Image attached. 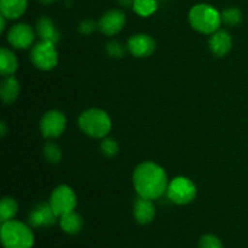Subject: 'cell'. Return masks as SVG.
<instances>
[{"instance_id": "6da1fadb", "label": "cell", "mask_w": 248, "mask_h": 248, "mask_svg": "<svg viewBox=\"0 0 248 248\" xmlns=\"http://www.w3.org/2000/svg\"><path fill=\"white\" fill-rule=\"evenodd\" d=\"M132 182L140 198L153 201L160 199L166 193L170 183L165 170L152 161L142 162L136 167Z\"/></svg>"}, {"instance_id": "7a4b0ae2", "label": "cell", "mask_w": 248, "mask_h": 248, "mask_svg": "<svg viewBox=\"0 0 248 248\" xmlns=\"http://www.w3.org/2000/svg\"><path fill=\"white\" fill-rule=\"evenodd\" d=\"M189 23L199 33L211 35L220 29L222 16L212 5L201 2L194 5L189 11Z\"/></svg>"}, {"instance_id": "3957f363", "label": "cell", "mask_w": 248, "mask_h": 248, "mask_svg": "<svg viewBox=\"0 0 248 248\" xmlns=\"http://www.w3.org/2000/svg\"><path fill=\"white\" fill-rule=\"evenodd\" d=\"M79 127L85 135L92 138H106L111 130V120L107 111L102 109H86L78 119Z\"/></svg>"}, {"instance_id": "277c9868", "label": "cell", "mask_w": 248, "mask_h": 248, "mask_svg": "<svg viewBox=\"0 0 248 248\" xmlns=\"http://www.w3.org/2000/svg\"><path fill=\"white\" fill-rule=\"evenodd\" d=\"M1 242L4 248H31L34 236L31 228L18 220H7L1 223Z\"/></svg>"}, {"instance_id": "5b68a950", "label": "cell", "mask_w": 248, "mask_h": 248, "mask_svg": "<svg viewBox=\"0 0 248 248\" xmlns=\"http://www.w3.org/2000/svg\"><path fill=\"white\" fill-rule=\"evenodd\" d=\"M166 195L176 205H188L195 199L196 186L186 177H177L169 183Z\"/></svg>"}, {"instance_id": "8992f818", "label": "cell", "mask_w": 248, "mask_h": 248, "mask_svg": "<svg viewBox=\"0 0 248 248\" xmlns=\"http://www.w3.org/2000/svg\"><path fill=\"white\" fill-rule=\"evenodd\" d=\"M31 61L40 70L53 69L58 63V53L56 50V45L50 41H39L31 47Z\"/></svg>"}, {"instance_id": "52a82bcc", "label": "cell", "mask_w": 248, "mask_h": 248, "mask_svg": "<svg viewBox=\"0 0 248 248\" xmlns=\"http://www.w3.org/2000/svg\"><path fill=\"white\" fill-rule=\"evenodd\" d=\"M57 217L73 212L77 207V195L68 186H60L53 189L48 201Z\"/></svg>"}, {"instance_id": "ba28073f", "label": "cell", "mask_w": 248, "mask_h": 248, "mask_svg": "<svg viewBox=\"0 0 248 248\" xmlns=\"http://www.w3.org/2000/svg\"><path fill=\"white\" fill-rule=\"evenodd\" d=\"M67 126V119L60 110H48L40 120V132L47 140H55L62 136Z\"/></svg>"}, {"instance_id": "9c48e42d", "label": "cell", "mask_w": 248, "mask_h": 248, "mask_svg": "<svg viewBox=\"0 0 248 248\" xmlns=\"http://www.w3.org/2000/svg\"><path fill=\"white\" fill-rule=\"evenodd\" d=\"M35 33L33 28L26 23H17L10 28L7 33V43L15 48L26 50L33 44Z\"/></svg>"}, {"instance_id": "30bf717a", "label": "cell", "mask_w": 248, "mask_h": 248, "mask_svg": "<svg viewBox=\"0 0 248 248\" xmlns=\"http://www.w3.org/2000/svg\"><path fill=\"white\" fill-rule=\"evenodd\" d=\"M126 23V16L121 10H109L98 21V29L104 35L113 36L121 31Z\"/></svg>"}, {"instance_id": "8fae6325", "label": "cell", "mask_w": 248, "mask_h": 248, "mask_svg": "<svg viewBox=\"0 0 248 248\" xmlns=\"http://www.w3.org/2000/svg\"><path fill=\"white\" fill-rule=\"evenodd\" d=\"M156 48V43L148 34H135L127 40V50L135 57H148Z\"/></svg>"}, {"instance_id": "7c38bea8", "label": "cell", "mask_w": 248, "mask_h": 248, "mask_svg": "<svg viewBox=\"0 0 248 248\" xmlns=\"http://www.w3.org/2000/svg\"><path fill=\"white\" fill-rule=\"evenodd\" d=\"M57 216L47 202H40L29 213L28 222L31 227H48L55 224Z\"/></svg>"}, {"instance_id": "4fadbf2b", "label": "cell", "mask_w": 248, "mask_h": 248, "mask_svg": "<svg viewBox=\"0 0 248 248\" xmlns=\"http://www.w3.org/2000/svg\"><path fill=\"white\" fill-rule=\"evenodd\" d=\"M211 52L217 57H224L230 52L232 47V35L225 29H218L213 34H211L208 40Z\"/></svg>"}, {"instance_id": "5bb4252c", "label": "cell", "mask_w": 248, "mask_h": 248, "mask_svg": "<svg viewBox=\"0 0 248 248\" xmlns=\"http://www.w3.org/2000/svg\"><path fill=\"white\" fill-rule=\"evenodd\" d=\"M133 216L140 224H149L155 217V207L153 200L138 198L133 207Z\"/></svg>"}, {"instance_id": "9a60e30c", "label": "cell", "mask_w": 248, "mask_h": 248, "mask_svg": "<svg viewBox=\"0 0 248 248\" xmlns=\"http://www.w3.org/2000/svg\"><path fill=\"white\" fill-rule=\"evenodd\" d=\"M36 33L44 41H50L55 45L60 41V33L56 29L55 23L46 16L40 17L36 21Z\"/></svg>"}, {"instance_id": "2e32d148", "label": "cell", "mask_w": 248, "mask_h": 248, "mask_svg": "<svg viewBox=\"0 0 248 248\" xmlns=\"http://www.w3.org/2000/svg\"><path fill=\"white\" fill-rule=\"evenodd\" d=\"M27 0H0V12L6 19H17L26 12Z\"/></svg>"}, {"instance_id": "e0dca14e", "label": "cell", "mask_w": 248, "mask_h": 248, "mask_svg": "<svg viewBox=\"0 0 248 248\" xmlns=\"http://www.w3.org/2000/svg\"><path fill=\"white\" fill-rule=\"evenodd\" d=\"M19 92V84L17 79L12 75L10 77H5L4 80L0 85V94H1V99L5 104H11L18 97Z\"/></svg>"}, {"instance_id": "ac0fdd59", "label": "cell", "mask_w": 248, "mask_h": 248, "mask_svg": "<svg viewBox=\"0 0 248 248\" xmlns=\"http://www.w3.org/2000/svg\"><path fill=\"white\" fill-rule=\"evenodd\" d=\"M18 68L17 57L11 50L6 47H1L0 50V73L2 77H10L16 73Z\"/></svg>"}, {"instance_id": "d6986e66", "label": "cell", "mask_w": 248, "mask_h": 248, "mask_svg": "<svg viewBox=\"0 0 248 248\" xmlns=\"http://www.w3.org/2000/svg\"><path fill=\"white\" fill-rule=\"evenodd\" d=\"M60 225L62 228V230L67 234L74 235L81 230L82 227V219L78 213H75L74 211L67 215L61 216L60 219Z\"/></svg>"}, {"instance_id": "ffe728a7", "label": "cell", "mask_w": 248, "mask_h": 248, "mask_svg": "<svg viewBox=\"0 0 248 248\" xmlns=\"http://www.w3.org/2000/svg\"><path fill=\"white\" fill-rule=\"evenodd\" d=\"M18 211V203L12 198H4L0 202V220L1 223L14 219Z\"/></svg>"}, {"instance_id": "44dd1931", "label": "cell", "mask_w": 248, "mask_h": 248, "mask_svg": "<svg viewBox=\"0 0 248 248\" xmlns=\"http://www.w3.org/2000/svg\"><path fill=\"white\" fill-rule=\"evenodd\" d=\"M132 9L138 16H152L156 11L157 1L156 0H135Z\"/></svg>"}, {"instance_id": "7402d4cb", "label": "cell", "mask_w": 248, "mask_h": 248, "mask_svg": "<svg viewBox=\"0 0 248 248\" xmlns=\"http://www.w3.org/2000/svg\"><path fill=\"white\" fill-rule=\"evenodd\" d=\"M222 22L227 26H237L242 21V12L237 7H228L220 12Z\"/></svg>"}, {"instance_id": "603a6c76", "label": "cell", "mask_w": 248, "mask_h": 248, "mask_svg": "<svg viewBox=\"0 0 248 248\" xmlns=\"http://www.w3.org/2000/svg\"><path fill=\"white\" fill-rule=\"evenodd\" d=\"M44 155L51 164H58L62 159V150L55 143H46L44 147Z\"/></svg>"}, {"instance_id": "cb8c5ba5", "label": "cell", "mask_w": 248, "mask_h": 248, "mask_svg": "<svg viewBox=\"0 0 248 248\" xmlns=\"http://www.w3.org/2000/svg\"><path fill=\"white\" fill-rule=\"evenodd\" d=\"M101 152L103 153L104 156L107 157H113L115 156L119 153V144L116 140H114L113 138H103L101 143Z\"/></svg>"}, {"instance_id": "d4e9b609", "label": "cell", "mask_w": 248, "mask_h": 248, "mask_svg": "<svg viewBox=\"0 0 248 248\" xmlns=\"http://www.w3.org/2000/svg\"><path fill=\"white\" fill-rule=\"evenodd\" d=\"M106 51L110 57L121 58L124 55H125L126 48L121 43H119V41L116 40H113V41H109V43L107 44Z\"/></svg>"}, {"instance_id": "484cf974", "label": "cell", "mask_w": 248, "mask_h": 248, "mask_svg": "<svg viewBox=\"0 0 248 248\" xmlns=\"http://www.w3.org/2000/svg\"><path fill=\"white\" fill-rule=\"evenodd\" d=\"M200 248H223V245L215 235H205L200 240Z\"/></svg>"}, {"instance_id": "4316f807", "label": "cell", "mask_w": 248, "mask_h": 248, "mask_svg": "<svg viewBox=\"0 0 248 248\" xmlns=\"http://www.w3.org/2000/svg\"><path fill=\"white\" fill-rule=\"evenodd\" d=\"M97 28H98V23H94L92 19H85V21H82L80 23L79 31L81 34H91Z\"/></svg>"}, {"instance_id": "83f0119b", "label": "cell", "mask_w": 248, "mask_h": 248, "mask_svg": "<svg viewBox=\"0 0 248 248\" xmlns=\"http://www.w3.org/2000/svg\"><path fill=\"white\" fill-rule=\"evenodd\" d=\"M119 4L121 5V6H125V7H132L133 6V2H135V0H118Z\"/></svg>"}, {"instance_id": "f1b7e54d", "label": "cell", "mask_w": 248, "mask_h": 248, "mask_svg": "<svg viewBox=\"0 0 248 248\" xmlns=\"http://www.w3.org/2000/svg\"><path fill=\"white\" fill-rule=\"evenodd\" d=\"M6 18H5L4 16H0V33H4V31H5V26H6Z\"/></svg>"}, {"instance_id": "f546056e", "label": "cell", "mask_w": 248, "mask_h": 248, "mask_svg": "<svg viewBox=\"0 0 248 248\" xmlns=\"http://www.w3.org/2000/svg\"><path fill=\"white\" fill-rule=\"evenodd\" d=\"M0 128H1V137H5V135H6V126H5V123L0 124Z\"/></svg>"}, {"instance_id": "4dcf8cb0", "label": "cell", "mask_w": 248, "mask_h": 248, "mask_svg": "<svg viewBox=\"0 0 248 248\" xmlns=\"http://www.w3.org/2000/svg\"><path fill=\"white\" fill-rule=\"evenodd\" d=\"M39 1L44 5H51V4H53L55 1H57V0H39Z\"/></svg>"}]
</instances>
